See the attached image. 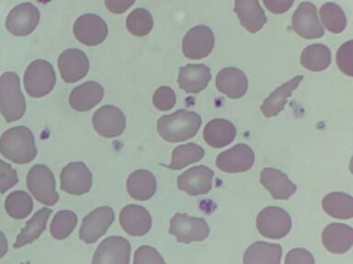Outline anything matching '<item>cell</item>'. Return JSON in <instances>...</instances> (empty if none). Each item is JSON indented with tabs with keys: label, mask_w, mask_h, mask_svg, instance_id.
I'll use <instances>...</instances> for the list:
<instances>
[{
	"label": "cell",
	"mask_w": 353,
	"mask_h": 264,
	"mask_svg": "<svg viewBox=\"0 0 353 264\" xmlns=\"http://www.w3.org/2000/svg\"><path fill=\"white\" fill-rule=\"evenodd\" d=\"M201 125V116L196 112L179 109L163 116L157 121V132L168 142H181L194 137Z\"/></svg>",
	"instance_id": "obj_1"
},
{
	"label": "cell",
	"mask_w": 353,
	"mask_h": 264,
	"mask_svg": "<svg viewBox=\"0 0 353 264\" xmlns=\"http://www.w3.org/2000/svg\"><path fill=\"white\" fill-rule=\"evenodd\" d=\"M0 153L17 164H29L37 156L34 136L26 126H15L0 138Z\"/></svg>",
	"instance_id": "obj_2"
},
{
	"label": "cell",
	"mask_w": 353,
	"mask_h": 264,
	"mask_svg": "<svg viewBox=\"0 0 353 264\" xmlns=\"http://www.w3.org/2000/svg\"><path fill=\"white\" fill-rule=\"evenodd\" d=\"M26 100L21 89L18 74L7 72L0 77V112L8 123L15 122L23 117Z\"/></svg>",
	"instance_id": "obj_3"
},
{
	"label": "cell",
	"mask_w": 353,
	"mask_h": 264,
	"mask_svg": "<svg viewBox=\"0 0 353 264\" xmlns=\"http://www.w3.org/2000/svg\"><path fill=\"white\" fill-rule=\"evenodd\" d=\"M55 82L54 69L47 60H34L24 74V87L32 98H41L48 95L54 89Z\"/></svg>",
	"instance_id": "obj_4"
},
{
	"label": "cell",
	"mask_w": 353,
	"mask_h": 264,
	"mask_svg": "<svg viewBox=\"0 0 353 264\" xmlns=\"http://www.w3.org/2000/svg\"><path fill=\"white\" fill-rule=\"evenodd\" d=\"M27 186L35 199L46 206H54L59 200L55 189L54 173L46 165H34L28 173Z\"/></svg>",
	"instance_id": "obj_5"
},
{
	"label": "cell",
	"mask_w": 353,
	"mask_h": 264,
	"mask_svg": "<svg viewBox=\"0 0 353 264\" xmlns=\"http://www.w3.org/2000/svg\"><path fill=\"white\" fill-rule=\"evenodd\" d=\"M209 233L208 223L201 217L178 213L170 220V234L175 236L179 243L203 241L208 238Z\"/></svg>",
	"instance_id": "obj_6"
},
{
	"label": "cell",
	"mask_w": 353,
	"mask_h": 264,
	"mask_svg": "<svg viewBox=\"0 0 353 264\" xmlns=\"http://www.w3.org/2000/svg\"><path fill=\"white\" fill-rule=\"evenodd\" d=\"M256 228L264 238L281 239L288 235L292 219L287 211L276 206L262 209L256 220Z\"/></svg>",
	"instance_id": "obj_7"
},
{
	"label": "cell",
	"mask_w": 353,
	"mask_h": 264,
	"mask_svg": "<svg viewBox=\"0 0 353 264\" xmlns=\"http://www.w3.org/2000/svg\"><path fill=\"white\" fill-rule=\"evenodd\" d=\"M115 214L110 206L94 209L83 219L79 238L87 244L98 241L114 222Z\"/></svg>",
	"instance_id": "obj_8"
},
{
	"label": "cell",
	"mask_w": 353,
	"mask_h": 264,
	"mask_svg": "<svg viewBox=\"0 0 353 264\" xmlns=\"http://www.w3.org/2000/svg\"><path fill=\"white\" fill-rule=\"evenodd\" d=\"M214 47V32L204 25L193 27L182 41V52L190 60H201L208 56Z\"/></svg>",
	"instance_id": "obj_9"
},
{
	"label": "cell",
	"mask_w": 353,
	"mask_h": 264,
	"mask_svg": "<svg viewBox=\"0 0 353 264\" xmlns=\"http://www.w3.org/2000/svg\"><path fill=\"white\" fill-rule=\"evenodd\" d=\"M40 11L32 3H22L10 11L6 28L11 34L23 37L34 32L40 21Z\"/></svg>",
	"instance_id": "obj_10"
},
{
	"label": "cell",
	"mask_w": 353,
	"mask_h": 264,
	"mask_svg": "<svg viewBox=\"0 0 353 264\" xmlns=\"http://www.w3.org/2000/svg\"><path fill=\"white\" fill-rule=\"evenodd\" d=\"M292 26L300 37L306 40L319 38L325 34L324 28L317 16V10L313 3H301L292 18Z\"/></svg>",
	"instance_id": "obj_11"
},
{
	"label": "cell",
	"mask_w": 353,
	"mask_h": 264,
	"mask_svg": "<svg viewBox=\"0 0 353 264\" xmlns=\"http://www.w3.org/2000/svg\"><path fill=\"white\" fill-rule=\"evenodd\" d=\"M61 189L70 195H82L92 186V173L82 162H71L62 170Z\"/></svg>",
	"instance_id": "obj_12"
},
{
	"label": "cell",
	"mask_w": 353,
	"mask_h": 264,
	"mask_svg": "<svg viewBox=\"0 0 353 264\" xmlns=\"http://www.w3.org/2000/svg\"><path fill=\"white\" fill-rule=\"evenodd\" d=\"M74 34L85 46H97L103 43L108 35L106 22L95 14H85L74 22Z\"/></svg>",
	"instance_id": "obj_13"
},
{
	"label": "cell",
	"mask_w": 353,
	"mask_h": 264,
	"mask_svg": "<svg viewBox=\"0 0 353 264\" xmlns=\"http://www.w3.org/2000/svg\"><path fill=\"white\" fill-rule=\"evenodd\" d=\"M92 123L95 131L104 138L120 136L126 128V118L123 112L110 104L101 107L94 113Z\"/></svg>",
	"instance_id": "obj_14"
},
{
	"label": "cell",
	"mask_w": 353,
	"mask_h": 264,
	"mask_svg": "<svg viewBox=\"0 0 353 264\" xmlns=\"http://www.w3.org/2000/svg\"><path fill=\"white\" fill-rule=\"evenodd\" d=\"M254 162L255 153L252 148L244 143H239L217 156L216 166L225 173H244L251 169Z\"/></svg>",
	"instance_id": "obj_15"
},
{
	"label": "cell",
	"mask_w": 353,
	"mask_h": 264,
	"mask_svg": "<svg viewBox=\"0 0 353 264\" xmlns=\"http://www.w3.org/2000/svg\"><path fill=\"white\" fill-rule=\"evenodd\" d=\"M58 68L63 81L72 84L87 76L90 70V60L81 50L68 49L60 55Z\"/></svg>",
	"instance_id": "obj_16"
},
{
	"label": "cell",
	"mask_w": 353,
	"mask_h": 264,
	"mask_svg": "<svg viewBox=\"0 0 353 264\" xmlns=\"http://www.w3.org/2000/svg\"><path fill=\"white\" fill-rule=\"evenodd\" d=\"M214 175V170L204 165L190 168L179 176V189L192 197L208 194L212 187Z\"/></svg>",
	"instance_id": "obj_17"
},
{
	"label": "cell",
	"mask_w": 353,
	"mask_h": 264,
	"mask_svg": "<svg viewBox=\"0 0 353 264\" xmlns=\"http://www.w3.org/2000/svg\"><path fill=\"white\" fill-rule=\"evenodd\" d=\"M131 245L123 236H110L99 245L93 263L129 264Z\"/></svg>",
	"instance_id": "obj_18"
},
{
	"label": "cell",
	"mask_w": 353,
	"mask_h": 264,
	"mask_svg": "<svg viewBox=\"0 0 353 264\" xmlns=\"http://www.w3.org/2000/svg\"><path fill=\"white\" fill-rule=\"evenodd\" d=\"M120 223L123 230L132 236H142L152 228V217L148 209L138 205H129L121 210Z\"/></svg>",
	"instance_id": "obj_19"
},
{
	"label": "cell",
	"mask_w": 353,
	"mask_h": 264,
	"mask_svg": "<svg viewBox=\"0 0 353 264\" xmlns=\"http://www.w3.org/2000/svg\"><path fill=\"white\" fill-rule=\"evenodd\" d=\"M322 243L327 252L334 254H343L352 249L353 230L341 223H332L322 232Z\"/></svg>",
	"instance_id": "obj_20"
},
{
	"label": "cell",
	"mask_w": 353,
	"mask_h": 264,
	"mask_svg": "<svg viewBox=\"0 0 353 264\" xmlns=\"http://www.w3.org/2000/svg\"><path fill=\"white\" fill-rule=\"evenodd\" d=\"M261 183L276 200L289 199L297 190V186L285 173L274 168H265L262 170Z\"/></svg>",
	"instance_id": "obj_21"
},
{
	"label": "cell",
	"mask_w": 353,
	"mask_h": 264,
	"mask_svg": "<svg viewBox=\"0 0 353 264\" xmlns=\"http://www.w3.org/2000/svg\"><path fill=\"white\" fill-rule=\"evenodd\" d=\"M211 72L205 65H187L179 68V88L189 94H198L205 89L211 81Z\"/></svg>",
	"instance_id": "obj_22"
},
{
	"label": "cell",
	"mask_w": 353,
	"mask_h": 264,
	"mask_svg": "<svg viewBox=\"0 0 353 264\" xmlns=\"http://www.w3.org/2000/svg\"><path fill=\"white\" fill-rule=\"evenodd\" d=\"M234 10L248 32H258L266 24L267 16L259 0H234Z\"/></svg>",
	"instance_id": "obj_23"
},
{
	"label": "cell",
	"mask_w": 353,
	"mask_h": 264,
	"mask_svg": "<svg viewBox=\"0 0 353 264\" xmlns=\"http://www.w3.org/2000/svg\"><path fill=\"white\" fill-rule=\"evenodd\" d=\"M103 96V87L99 82H85L72 91L69 96V104L76 111L85 112L96 107Z\"/></svg>",
	"instance_id": "obj_24"
},
{
	"label": "cell",
	"mask_w": 353,
	"mask_h": 264,
	"mask_svg": "<svg viewBox=\"0 0 353 264\" xmlns=\"http://www.w3.org/2000/svg\"><path fill=\"white\" fill-rule=\"evenodd\" d=\"M216 87L219 92L229 98H242L247 93L248 81L245 74L239 69L228 67L223 69L216 76Z\"/></svg>",
	"instance_id": "obj_25"
},
{
	"label": "cell",
	"mask_w": 353,
	"mask_h": 264,
	"mask_svg": "<svg viewBox=\"0 0 353 264\" xmlns=\"http://www.w3.org/2000/svg\"><path fill=\"white\" fill-rule=\"evenodd\" d=\"M236 136V129L234 124L222 118L210 121L203 131L204 142L215 148L231 144Z\"/></svg>",
	"instance_id": "obj_26"
},
{
	"label": "cell",
	"mask_w": 353,
	"mask_h": 264,
	"mask_svg": "<svg viewBox=\"0 0 353 264\" xmlns=\"http://www.w3.org/2000/svg\"><path fill=\"white\" fill-rule=\"evenodd\" d=\"M303 79V76L294 77L289 82H284L274 92L270 94L262 104L261 107L262 114L266 118H272L276 117L279 113L283 111L287 104V100L292 96V93L296 89Z\"/></svg>",
	"instance_id": "obj_27"
},
{
	"label": "cell",
	"mask_w": 353,
	"mask_h": 264,
	"mask_svg": "<svg viewBox=\"0 0 353 264\" xmlns=\"http://www.w3.org/2000/svg\"><path fill=\"white\" fill-rule=\"evenodd\" d=\"M126 186L130 197L135 200L146 201L156 192V177L149 170H135L130 175Z\"/></svg>",
	"instance_id": "obj_28"
},
{
	"label": "cell",
	"mask_w": 353,
	"mask_h": 264,
	"mask_svg": "<svg viewBox=\"0 0 353 264\" xmlns=\"http://www.w3.org/2000/svg\"><path fill=\"white\" fill-rule=\"evenodd\" d=\"M283 248L278 244L258 241L250 245L245 250L243 263L245 264H280Z\"/></svg>",
	"instance_id": "obj_29"
},
{
	"label": "cell",
	"mask_w": 353,
	"mask_h": 264,
	"mask_svg": "<svg viewBox=\"0 0 353 264\" xmlns=\"http://www.w3.org/2000/svg\"><path fill=\"white\" fill-rule=\"evenodd\" d=\"M52 214V209L43 208L36 212L32 219L26 223V227L19 233L18 238L13 247L15 249L26 246L32 243L41 236V234L46 230L47 221L50 214Z\"/></svg>",
	"instance_id": "obj_30"
},
{
	"label": "cell",
	"mask_w": 353,
	"mask_h": 264,
	"mask_svg": "<svg viewBox=\"0 0 353 264\" xmlns=\"http://www.w3.org/2000/svg\"><path fill=\"white\" fill-rule=\"evenodd\" d=\"M322 208L334 219H350L353 217V198L344 192H330L323 198Z\"/></svg>",
	"instance_id": "obj_31"
},
{
	"label": "cell",
	"mask_w": 353,
	"mask_h": 264,
	"mask_svg": "<svg viewBox=\"0 0 353 264\" xmlns=\"http://www.w3.org/2000/svg\"><path fill=\"white\" fill-rule=\"evenodd\" d=\"M331 52L324 44H312L306 47L301 54V63L312 72H321L328 68L331 63Z\"/></svg>",
	"instance_id": "obj_32"
},
{
	"label": "cell",
	"mask_w": 353,
	"mask_h": 264,
	"mask_svg": "<svg viewBox=\"0 0 353 264\" xmlns=\"http://www.w3.org/2000/svg\"><path fill=\"white\" fill-rule=\"evenodd\" d=\"M204 156V150L196 143H187L174 148L171 164L168 165L170 170L183 169L188 165L201 161Z\"/></svg>",
	"instance_id": "obj_33"
},
{
	"label": "cell",
	"mask_w": 353,
	"mask_h": 264,
	"mask_svg": "<svg viewBox=\"0 0 353 264\" xmlns=\"http://www.w3.org/2000/svg\"><path fill=\"white\" fill-rule=\"evenodd\" d=\"M5 208L8 216L12 219H26L33 209L32 198L28 192L18 190L11 192L6 198Z\"/></svg>",
	"instance_id": "obj_34"
},
{
	"label": "cell",
	"mask_w": 353,
	"mask_h": 264,
	"mask_svg": "<svg viewBox=\"0 0 353 264\" xmlns=\"http://www.w3.org/2000/svg\"><path fill=\"white\" fill-rule=\"evenodd\" d=\"M320 18L328 32L339 34L344 32L347 26V18L344 11L335 3H325L320 8Z\"/></svg>",
	"instance_id": "obj_35"
},
{
	"label": "cell",
	"mask_w": 353,
	"mask_h": 264,
	"mask_svg": "<svg viewBox=\"0 0 353 264\" xmlns=\"http://www.w3.org/2000/svg\"><path fill=\"white\" fill-rule=\"evenodd\" d=\"M154 26V19L150 12L145 8H137L130 13L126 19L129 32L137 37H143L150 33Z\"/></svg>",
	"instance_id": "obj_36"
},
{
	"label": "cell",
	"mask_w": 353,
	"mask_h": 264,
	"mask_svg": "<svg viewBox=\"0 0 353 264\" xmlns=\"http://www.w3.org/2000/svg\"><path fill=\"white\" fill-rule=\"evenodd\" d=\"M77 224V217L73 211L62 210L58 212L52 219L50 232L55 239H65L68 238Z\"/></svg>",
	"instance_id": "obj_37"
},
{
	"label": "cell",
	"mask_w": 353,
	"mask_h": 264,
	"mask_svg": "<svg viewBox=\"0 0 353 264\" xmlns=\"http://www.w3.org/2000/svg\"><path fill=\"white\" fill-rule=\"evenodd\" d=\"M176 94L170 87L157 88L153 96V104L159 111H168L176 104Z\"/></svg>",
	"instance_id": "obj_38"
},
{
	"label": "cell",
	"mask_w": 353,
	"mask_h": 264,
	"mask_svg": "<svg viewBox=\"0 0 353 264\" xmlns=\"http://www.w3.org/2000/svg\"><path fill=\"white\" fill-rule=\"evenodd\" d=\"M352 57L353 41H349L342 44L336 52V65L342 73L350 77L353 76Z\"/></svg>",
	"instance_id": "obj_39"
},
{
	"label": "cell",
	"mask_w": 353,
	"mask_h": 264,
	"mask_svg": "<svg viewBox=\"0 0 353 264\" xmlns=\"http://www.w3.org/2000/svg\"><path fill=\"white\" fill-rule=\"evenodd\" d=\"M18 183L17 170L10 164L0 160V192L5 194Z\"/></svg>",
	"instance_id": "obj_40"
},
{
	"label": "cell",
	"mask_w": 353,
	"mask_h": 264,
	"mask_svg": "<svg viewBox=\"0 0 353 264\" xmlns=\"http://www.w3.org/2000/svg\"><path fill=\"white\" fill-rule=\"evenodd\" d=\"M134 264H165L161 255L150 246H141L134 253Z\"/></svg>",
	"instance_id": "obj_41"
},
{
	"label": "cell",
	"mask_w": 353,
	"mask_h": 264,
	"mask_svg": "<svg viewBox=\"0 0 353 264\" xmlns=\"http://www.w3.org/2000/svg\"><path fill=\"white\" fill-rule=\"evenodd\" d=\"M286 264H314L313 255L305 249H294L287 253L285 261Z\"/></svg>",
	"instance_id": "obj_42"
},
{
	"label": "cell",
	"mask_w": 353,
	"mask_h": 264,
	"mask_svg": "<svg viewBox=\"0 0 353 264\" xmlns=\"http://www.w3.org/2000/svg\"><path fill=\"white\" fill-rule=\"evenodd\" d=\"M294 0H263L265 7L273 14L287 12L294 5Z\"/></svg>",
	"instance_id": "obj_43"
},
{
	"label": "cell",
	"mask_w": 353,
	"mask_h": 264,
	"mask_svg": "<svg viewBox=\"0 0 353 264\" xmlns=\"http://www.w3.org/2000/svg\"><path fill=\"white\" fill-rule=\"evenodd\" d=\"M135 0H105L107 10L113 14H123L128 10Z\"/></svg>",
	"instance_id": "obj_44"
},
{
	"label": "cell",
	"mask_w": 353,
	"mask_h": 264,
	"mask_svg": "<svg viewBox=\"0 0 353 264\" xmlns=\"http://www.w3.org/2000/svg\"><path fill=\"white\" fill-rule=\"evenodd\" d=\"M8 250V244L7 238L4 235L2 231H0V258L4 257L7 254Z\"/></svg>",
	"instance_id": "obj_45"
}]
</instances>
